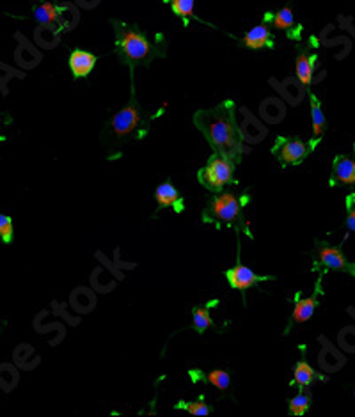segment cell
I'll return each mask as SVG.
<instances>
[{"label": "cell", "mask_w": 355, "mask_h": 417, "mask_svg": "<svg viewBox=\"0 0 355 417\" xmlns=\"http://www.w3.org/2000/svg\"><path fill=\"white\" fill-rule=\"evenodd\" d=\"M194 125L201 130L217 155H222L231 162L240 160L243 153L242 132L236 123V107L233 101H220L211 109L198 110Z\"/></svg>", "instance_id": "obj_1"}, {"label": "cell", "mask_w": 355, "mask_h": 417, "mask_svg": "<svg viewBox=\"0 0 355 417\" xmlns=\"http://www.w3.org/2000/svg\"><path fill=\"white\" fill-rule=\"evenodd\" d=\"M116 33V53L123 65L148 66L157 57L166 56V40L160 34L150 37L137 25L112 20Z\"/></svg>", "instance_id": "obj_2"}, {"label": "cell", "mask_w": 355, "mask_h": 417, "mask_svg": "<svg viewBox=\"0 0 355 417\" xmlns=\"http://www.w3.org/2000/svg\"><path fill=\"white\" fill-rule=\"evenodd\" d=\"M233 171L234 162L215 153L210 162L199 171V181L205 189L211 190V192H220L233 178Z\"/></svg>", "instance_id": "obj_3"}, {"label": "cell", "mask_w": 355, "mask_h": 417, "mask_svg": "<svg viewBox=\"0 0 355 417\" xmlns=\"http://www.w3.org/2000/svg\"><path fill=\"white\" fill-rule=\"evenodd\" d=\"M205 222H239L242 221V201L234 194L226 192L215 197L202 213Z\"/></svg>", "instance_id": "obj_4"}, {"label": "cell", "mask_w": 355, "mask_h": 417, "mask_svg": "<svg viewBox=\"0 0 355 417\" xmlns=\"http://www.w3.org/2000/svg\"><path fill=\"white\" fill-rule=\"evenodd\" d=\"M146 121L141 116V110H139V103L135 94H132V100L126 105L125 109H121L119 112L114 116L112 119V130L119 139H125V137L132 135L133 132H142V125Z\"/></svg>", "instance_id": "obj_5"}, {"label": "cell", "mask_w": 355, "mask_h": 417, "mask_svg": "<svg viewBox=\"0 0 355 417\" xmlns=\"http://www.w3.org/2000/svg\"><path fill=\"white\" fill-rule=\"evenodd\" d=\"M275 157L286 165H295L300 164L304 158L307 157L309 153V146L306 142L299 141V139H284V137H279L275 141L274 149H272Z\"/></svg>", "instance_id": "obj_6"}, {"label": "cell", "mask_w": 355, "mask_h": 417, "mask_svg": "<svg viewBox=\"0 0 355 417\" xmlns=\"http://www.w3.org/2000/svg\"><path fill=\"white\" fill-rule=\"evenodd\" d=\"M318 259L320 265L327 266L331 270H341V272H350L352 275H355V265L348 263L347 257L343 256V253L339 249H334L331 245L322 244L318 245Z\"/></svg>", "instance_id": "obj_7"}, {"label": "cell", "mask_w": 355, "mask_h": 417, "mask_svg": "<svg viewBox=\"0 0 355 417\" xmlns=\"http://www.w3.org/2000/svg\"><path fill=\"white\" fill-rule=\"evenodd\" d=\"M227 277V282H230L231 288L234 289H249L252 288V286L258 284L259 281H265V279H268V277H261L258 275V273H254L250 269H247V266L243 265H236L234 269L227 270L226 272Z\"/></svg>", "instance_id": "obj_8"}, {"label": "cell", "mask_w": 355, "mask_h": 417, "mask_svg": "<svg viewBox=\"0 0 355 417\" xmlns=\"http://www.w3.org/2000/svg\"><path fill=\"white\" fill-rule=\"evenodd\" d=\"M242 43L245 44V49L250 50H261V49H272L274 46V36H272L268 25H256L243 36Z\"/></svg>", "instance_id": "obj_9"}, {"label": "cell", "mask_w": 355, "mask_h": 417, "mask_svg": "<svg viewBox=\"0 0 355 417\" xmlns=\"http://www.w3.org/2000/svg\"><path fill=\"white\" fill-rule=\"evenodd\" d=\"M69 69L77 78H85L89 73L93 71L94 66H96V56L87 50H75L69 56Z\"/></svg>", "instance_id": "obj_10"}, {"label": "cell", "mask_w": 355, "mask_h": 417, "mask_svg": "<svg viewBox=\"0 0 355 417\" xmlns=\"http://www.w3.org/2000/svg\"><path fill=\"white\" fill-rule=\"evenodd\" d=\"M155 199H157L158 206L160 208H174L176 212H182L183 210V199L182 196H180V192L176 190V187H174L173 183H162L160 187L157 189V192H155Z\"/></svg>", "instance_id": "obj_11"}, {"label": "cell", "mask_w": 355, "mask_h": 417, "mask_svg": "<svg viewBox=\"0 0 355 417\" xmlns=\"http://www.w3.org/2000/svg\"><path fill=\"white\" fill-rule=\"evenodd\" d=\"M332 176L339 183H355V162L350 158L338 157L334 162V167H332Z\"/></svg>", "instance_id": "obj_12"}, {"label": "cell", "mask_w": 355, "mask_h": 417, "mask_svg": "<svg viewBox=\"0 0 355 417\" xmlns=\"http://www.w3.org/2000/svg\"><path fill=\"white\" fill-rule=\"evenodd\" d=\"M265 18L266 22L274 25L275 28H279V31H286V33H291V28L297 25L295 24V17L290 8H281L277 9V11L266 12Z\"/></svg>", "instance_id": "obj_13"}, {"label": "cell", "mask_w": 355, "mask_h": 417, "mask_svg": "<svg viewBox=\"0 0 355 417\" xmlns=\"http://www.w3.org/2000/svg\"><path fill=\"white\" fill-rule=\"evenodd\" d=\"M315 56H307V53H300L297 57V65H295V73L297 78L302 85H309L313 82V69H315Z\"/></svg>", "instance_id": "obj_14"}, {"label": "cell", "mask_w": 355, "mask_h": 417, "mask_svg": "<svg viewBox=\"0 0 355 417\" xmlns=\"http://www.w3.org/2000/svg\"><path fill=\"white\" fill-rule=\"evenodd\" d=\"M309 100H311V117H313V137H315V142L320 141L323 135V130H325V114H323L322 103H320L318 98L309 92ZM313 142V144H315Z\"/></svg>", "instance_id": "obj_15"}, {"label": "cell", "mask_w": 355, "mask_h": 417, "mask_svg": "<svg viewBox=\"0 0 355 417\" xmlns=\"http://www.w3.org/2000/svg\"><path fill=\"white\" fill-rule=\"evenodd\" d=\"M34 17L43 25H50L59 20V8L55 0H40V4L34 8Z\"/></svg>", "instance_id": "obj_16"}, {"label": "cell", "mask_w": 355, "mask_h": 417, "mask_svg": "<svg viewBox=\"0 0 355 417\" xmlns=\"http://www.w3.org/2000/svg\"><path fill=\"white\" fill-rule=\"evenodd\" d=\"M316 377H318L316 371L311 368L306 361H299L297 364H295L293 382L299 385L300 389H306V387H309V385L316 380Z\"/></svg>", "instance_id": "obj_17"}, {"label": "cell", "mask_w": 355, "mask_h": 417, "mask_svg": "<svg viewBox=\"0 0 355 417\" xmlns=\"http://www.w3.org/2000/svg\"><path fill=\"white\" fill-rule=\"evenodd\" d=\"M316 304H318V297H316V295L297 302V305H295L293 309V316H291L295 323H304V321L309 320V318L313 316V313H315Z\"/></svg>", "instance_id": "obj_18"}, {"label": "cell", "mask_w": 355, "mask_h": 417, "mask_svg": "<svg viewBox=\"0 0 355 417\" xmlns=\"http://www.w3.org/2000/svg\"><path fill=\"white\" fill-rule=\"evenodd\" d=\"M166 4L171 6L174 15L182 18L185 25H189V22L196 18L194 15L196 0H166Z\"/></svg>", "instance_id": "obj_19"}, {"label": "cell", "mask_w": 355, "mask_h": 417, "mask_svg": "<svg viewBox=\"0 0 355 417\" xmlns=\"http://www.w3.org/2000/svg\"><path fill=\"white\" fill-rule=\"evenodd\" d=\"M202 380L208 382V384H211L214 387H217V389L220 391H226L231 384L230 375H227V371H224V369H215V371L206 373L205 377H202Z\"/></svg>", "instance_id": "obj_20"}, {"label": "cell", "mask_w": 355, "mask_h": 417, "mask_svg": "<svg viewBox=\"0 0 355 417\" xmlns=\"http://www.w3.org/2000/svg\"><path fill=\"white\" fill-rule=\"evenodd\" d=\"M192 321H194V329L198 332H206V330L211 327V316H210V309L208 307H198L194 309V314H192Z\"/></svg>", "instance_id": "obj_21"}, {"label": "cell", "mask_w": 355, "mask_h": 417, "mask_svg": "<svg viewBox=\"0 0 355 417\" xmlns=\"http://www.w3.org/2000/svg\"><path fill=\"white\" fill-rule=\"evenodd\" d=\"M309 403H311V396L302 389L297 396L291 398L290 412L293 414V416H304V414L307 412V409H309Z\"/></svg>", "instance_id": "obj_22"}, {"label": "cell", "mask_w": 355, "mask_h": 417, "mask_svg": "<svg viewBox=\"0 0 355 417\" xmlns=\"http://www.w3.org/2000/svg\"><path fill=\"white\" fill-rule=\"evenodd\" d=\"M15 238V228H12V219L9 215L0 213V240L2 244L9 245Z\"/></svg>", "instance_id": "obj_23"}, {"label": "cell", "mask_w": 355, "mask_h": 417, "mask_svg": "<svg viewBox=\"0 0 355 417\" xmlns=\"http://www.w3.org/2000/svg\"><path fill=\"white\" fill-rule=\"evenodd\" d=\"M180 409H185L187 412L192 414V416H208L210 414V407L206 405L205 401H182L180 403Z\"/></svg>", "instance_id": "obj_24"}, {"label": "cell", "mask_w": 355, "mask_h": 417, "mask_svg": "<svg viewBox=\"0 0 355 417\" xmlns=\"http://www.w3.org/2000/svg\"><path fill=\"white\" fill-rule=\"evenodd\" d=\"M347 210H348V219H347V228L355 231V196H350L347 199Z\"/></svg>", "instance_id": "obj_25"}]
</instances>
